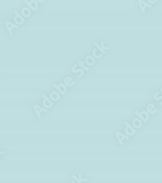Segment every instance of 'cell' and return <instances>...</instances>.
Instances as JSON below:
<instances>
[{"instance_id": "6da1fadb", "label": "cell", "mask_w": 162, "mask_h": 183, "mask_svg": "<svg viewBox=\"0 0 162 183\" xmlns=\"http://www.w3.org/2000/svg\"><path fill=\"white\" fill-rule=\"evenodd\" d=\"M14 12L15 14V17L14 18V22L15 24H16L17 25H22L25 22L24 18L18 13L17 11H14Z\"/></svg>"}, {"instance_id": "7a4b0ae2", "label": "cell", "mask_w": 162, "mask_h": 183, "mask_svg": "<svg viewBox=\"0 0 162 183\" xmlns=\"http://www.w3.org/2000/svg\"><path fill=\"white\" fill-rule=\"evenodd\" d=\"M53 87H55V88L57 90V91L59 92L61 95H64L65 94V93L67 91V86L66 85L64 84H60L58 85H57L56 84H54L53 85Z\"/></svg>"}, {"instance_id": "3957f363", "label": "cell", "mask_w": 162, "mask_h": 183, "mask_svg": "<svg viewBox=\"0 0 162 183\" xmlns=\"http://www.w3.org/2000/svg\"><path fill=\"white\" fill-rule=\"evenodd\" d=\"M42 97L44 99L43 101V106L47 109H49V108H51L52 107V105H53V102L51 100V99L49 98L46 94H43Z\"/></svg>"}, {"instance_id": "277c9868", "label": "cell", "mask_w": 162, "mask_h": 183, "mask_svg": "<svg viewBox=\"0 0 162 183\" xmlns=\"http://www.w3.org/2000/svg\"><path fill=\"white\" fill-rule=\"evenodd\" d=\"M25 3L27 5L29 9H31L32 11H35L38 7V3L37 1H25Z\"/></svg>"}, {"instance_id": "5b68a950", "label": "cell", "mask_w": 162, "mask_h": 183, "mask_svg": "<svg viewBox=\"0 0 162 183\" xmlns=\"http://www.w3.org/2000/svg\"><path fill=\"white\" fill-rule=\"evenodd\" d=\"M5 26L7 27V30L9 31V33H10V35H12V30L14 28L15 29H18V25H17L16 24H13V23H12V22H9V21H6V22H5Z\"/></svg>"}, {"instance_id": "8992f818", "label": "cell", "mask_w": 162, "mask_h": 183, "mask_svg": "<svg viewBox=\"0 0 162 183\" xmlns=\"http://www.w3.org/2000/svg\"><path fill=\"white\" fill-rule=\"evenodd\" d=\"M60 93L58 91H53L51 92L49 94V98H50L51 100L53 101H57L60 99Z\"/></svg>"}, {"instance_id": "52a82bcc", "label": "cell", "mask_w": 162, "mask_h": 183, "mask_svg": "<svg viewBox=\"0 0 162 183\" xmlns=\"http://www.w3.org/2000/svg\"><path fill=\"white\" fill-rule=\"evenodd\" d=\"M21 14L23 17L29 18L31 15V10L29 7H24L22 9Z\"/></svg>"}, {"instance_id": "ba28073f", "label": "cell", "mask_w": 162, "mask_h": 183, "mask_svg": "<svg viewBox=\"0 0 162 183\" xmlns=\"http://www.w3.org/2000/svg\"><path fill=\"white\" fill-rule=\"evenodd\" d=\"M85 62L86 64L88 66H93L95 62V58L93 56L88 55V56L86 57Z\"/></svg>"}, {"instance_id": "9c48e42d", "label": "cell", "mask_w": 162, "mask_h": 183, "mask_svg": "<svg viewBox=\"0 0 162 183\" xmlns=\"http://www.w3.org/2000/svg\"><path fill=\"white\" fill-rule=\"evenodd\" d=\"M64 83L67 86H73L75 84V81H73V79L71 77H66L64 79Z\"/></svg>"}, {"instance_id": "30bf717a", "label": "cell", "mask_w": 162, "mask_h": 183, "mask_svg": "<svg viewBox=\"0 0 162 183\" xmlns=\"http://www.w3.org/2000/svg\"><path fill=\"white\" fill-rule=\"evenodd\" d=\"M92 55H93V57H94L95 59H100L103 56V53L100 51L99 50H98L97 48L94 49L93 50V52H92Z\"/></svg>"}, {"instance_id": "8fae6325", "label": "cell", "mask_w": 162, "mask_h": 183, "mask_svg": "<svg viewBox=\"0 0 162 183\" xmlns=\"http://www.w3.org/2000/svg\"><path fill=\"white\" fill-rule=\"evenodd\" d=\"M138 3L139 5V7H140L141 9V11H142L143 13V14L145 13V9L146 7H151L150 5H149L148 3L145 2V1H138Z\"/></svg>"}, {"instance_id": "7c38bea8", "label": "cell", "mask_w": 162, "mask_h": 183, "mask_svg": "<svg viewBox=\"0 0 162 183\" xmlns=\"http://www.w3.org/2000/svg\"><path fill=\"white\" fill-rule=\"evenodd\" d=\"M33 108H34L35 110V112H36V114H37V115L38 116V117H39V118L40 117V113L41 112H42V111L46 112L47 111V110H46L45 109H44V108H42V107H40V106H38V105H33Z\"/></svg>"}, {"instance_id": "4fadbf2b", "label": "cell", "mask_w": 162, "mask_h": 183, "mask_svg": "<svg viewBox=\"0 0 162 183\" xmlns=\"http://www.w3.org/2000/svg\"><path fill=\"white\" fill-rule=\"evenodd\" d=\"M71 71H72L73 73H78V72H81V74L78 75V77H79V78H80L84 74V72L83 69H82V68H80V69H78V70H75L74 65H73V66L72 67Z\"/></svg>"}, {"instance_id": "5bb4252c", "label": "cell", "mask_w": 162, "mask_h": 183, "mask_svg": "<svg viewBox=\"0 0 162 183\" xmlns=\"http://www.w3.org/2000/svg\"><path fill=\"white\" fill-rule=\"evenodd\" d=\"M79 66L81 67V68H82L84 70H85L86 71H88L89 70V67L88 66H86V64H84V62L82 61H79Z\"/></svg>"}, {"instance_id": "9a60e30c", "label": "cell", "mask_w": 162, "mask_h": 183, "mask_svg": "<svg viewBox=\"0 0 162 183\" xmlns=\"http://www.w3.org/2000/svg\"><path fill=\"white\" fill-rule=\"evenodd\" d=\"M94 46H95L97 49L98 50L100 51L103 54H104V53H105V50H104V49H103V48H102L101 46H99V44H98V43H97V42L94 43Z\"/></svg>"}, {"instance_id": "2e32d148", "label": "cell", "mask_w": 162, "mask_h": 183, "mask_svg": "<svg viewBox=\"0 0 162 183\" xmlns=\"http://www.w3.org/2000/svg\"><path fill=\"white\" fill-rule=\"evenodd\" d=\"M101 47L103 48V49L104 50H109L110 49L109 47H105V46H104V42H101Z\"/></svg>"}, {"instance_id": "e0dca14e", "label": "cell", "mask_w": 162, "mask_h": 183, "mask_svg": "<svg viewBox=\"0 0 162 183\" xmlns=\"http://www.w3.org/2000/svg\"><path fill=\"white\" fill-rule=\"evenodd\" d=\"M38 2H39V3H44V1H42V0H40V1H38Z\"/></svg>"}]
</instances>
